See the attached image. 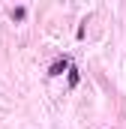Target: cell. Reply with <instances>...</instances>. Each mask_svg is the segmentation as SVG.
Returning <instances> with one entry per match:
<instances>
[{"mask_svg":"<svg viewBox=\"0 0 126 129\" xmlns=\"http://www.w3.org/2000/svg\"><path fill=\"white\" fill-rule=\"evenodd\" d=\"M63 69H69V60H66V57H63V60H57V63L51 66V75H60Z\"/></svg>","mask_w":126,"mask_h":129,"instance_id":"obj_1","label":"cell"},{"mask_svg":"<svg viewBox=\"0 0 126 129\" xmlns=\"http://www.w3.org/2000/svg\"><path fill=\"white\" fill-rule=\"evenodd\" d=\"M12 18H18V21H21V18H24V6H18V9H12Z\"/></svg>","mask_w":126,"mask_h":129,"instance_id":"obj_2","label":"cell"}]
</instances>
